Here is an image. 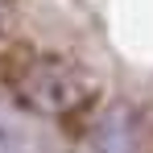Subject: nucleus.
Listing matches in <instances>:
<instances>
[{"instance_id":"nucleus-1","label":"nucleus","mask_w":153,"mask_h":153,"mask_svg":"<svg viewBox=\"0 0 153 153\" xmlns=\"http://www.w3.org/2000/svg\"><path fill=\"white\" fill-rule=\"evenodd\" d=\"M4 83L17 91V100L29 103L33 112H71L91 95V83L83 79V71H75L62 58H46V54H29L21 62L8 66Z\"/></svg>"}]
</instances>
